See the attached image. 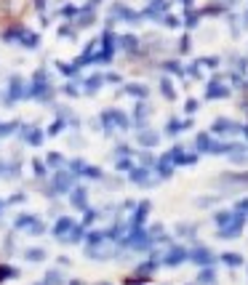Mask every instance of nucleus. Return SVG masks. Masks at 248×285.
Here are the masks:
<instances>
[{
	"label": "nucleus",
	"mask_w": 248,
	"mask_h": 285,
	"mask_svg": "<svg viewBox=\"0 0 248 285\" xmlns=\"http://www.w3.org/2000/svg\"><path fill=\"white\" fill-rule=\"evenodd\" d=\"M14 232H27V235H32V237H40V235L48 232V224H46L43 216L30 213V210H21V213L14 219Z\"/></svg>",
	"instance_id": "obj_1"
},
{
	"label": "nucleus",
	"mask_w": 248,
	"mask_h": 285,
	"mask_svg": "<svg viewBox=\"0 0 248 285\" xmlns=\"http://www.w3.org/2000/svg\"><path fill=\"white\" fill-rule=\"evenodd\" d=\"M24 94H27V80L21 75H11L8 83H5V91L0 94L5 107H14L16 101H24Z\"/></svg>",
	"instance_id": "obj_2"
},
{
	"label": "nucleus",
	"mask_w": 248,
	"mask_h": 285,
	"mask_svg": "<svg viewBox=\"0 0 248 285\" xmlns=\"http://www.w3.org/2000/svg\"><path fill=\"white\" fill-rule=\"evenodd\" d=\"M16 136H19V141L27 147H40L43 141H46V128H40L38 123H21L19 131H16Z\"/></svg>",
	"instance_id": "obj_3"
},
{
	"label": "nucleus",
	"mask_w": 248,
	"mask_h": 285,
	"mask_svg": "<svg viewBox=\"0 0 248 285\" xmlns=\"http://www.w3.org/2000/svg\"><path fill=\"white\" fill-rule=\"evenodd\" d=\"M67 168H70L77 179H94V181L104 179V171L96 168V165H91V163H86L83 157H72V160H67Z\"/></svg>",
	"instance_id": "obj_4"
},
{
	"label": "nucleus",
	"mask_w": 248,
	"mask_h": 285,
	"mask_svg": "<svg viewBox=\"0 0 248 285\" xmlns=\"http://www.w3.org/2000/svg\"><path fill=\"white\" fill-rule=\"evenodd\" d=\"M51 184H54L56 195H70V190L77 184V176L72 173L70 168H61V171H54V176H51Z\"/></svg>",
	"instance_id": "obj_5"
},
{
	"label": "nucleus",
	"mask_w": 248,
	"mask_h": 285,
	"mask_svg": "<svg viewBox=\"0 0 248 285\" xmlns=\"http://www.w3.org/2000/svg\"><path fill=\"white\" fill-rule=\"evenodd\" d=\"M67 200H70V205L75 210H88V187H80V184H75L70 190V195H67Z\"/></svg>",
	"instance_id": "obj_6"
},
{
	"label": "nucleus",
	"mask_w": 248,
	"mask_h": 285,
	"mask_svg": "<svg viewBox=\"0 0 248 285\" xmlns=\"http://www.w3.org/2000/svg\"><path fill=\"white\" fill-rule=\"evenodd\" d=\"M75 224H77V221L72 219V216H64V213H61L59 219L54 221V227H51L48 232H51V235L56 237V240H61V237H67V235H70L72 229H75Z\"/></svg>",
	"instance_id": "obj_7"
},
{
	"label": "nucleus",
	"mask_w": 248,
	"mask_h": 285,
	"mask_svg": "<svg viewBox=\"0 0 248 285\" xmlns=\"http://www.w3.org/2000/svg\"><path fill=\"white\" fill-rule=\"evenodd\" d=\"M51 110L56 112V117H59V120H64V123H67V128H70V131H77V128L83 125V120H80V117H77L75 112L70 110V107H64V104H54Z\"/></svg>",
	"instance_id": "obj_8"
},
{
	"label": "nucleus",
	"mask_w": 248,
	"mask_h": 285,
	"mask_svg": "<svg viewBox=\"0 0 248 285\" xmlns=\"http://www.w3.org/2000/svg\"><path fill=\"white\" fill-rule=\"evenodd\" d=\"M104 85V75L99 72H91V75H83L80 77V88H83V96H94L96 91Z\"/></svg>",
	"instance_id": "obj_9"
},
{
	"label": "nucleus",
	"mask_w": 248,
	"mask_h": 285,
	"mask_svg": "<svg viewBox=\"0 0 248 285\" xmlns=\"http://www.w3.org/2000/svg\"><path fill=\"white\" fill-rule=\"evenodd\" d=\"M56 70H59V75L64 77V80H80V67L75 64V61H56Z\"/></svg>",
	"instance_id": "obj_10"
},
{
	"label": "nucleus",
	"mask_w": 248,
	"mask_h": 285,
	"mask_svg": "<svg viewBox=\"0 0 248 285\" xmlns=\"http://www.w3.org/2000/svg\"><path fill=\"white\" fill-rule=\"evenodd\" d=\"M19 45H21V48H27V51H35V48H40V35H38V32H32V30H27V27H21Z\"/></svg>",
	"instance_id": "obj_11"
},
{
	"label": "nucleus",
	"mask_w": 248,
	"mask_h": 285,
	"mask_svg": "<svg viewBox=\"0 0 248 285\" xmlns=\"http://www.w3.org/2000/svg\"><path fill=\"white\" fill-rule=\"evenodd\" d=\"M94 21H96V16H94V5H83L80 14L75 16V21H72V24H75L77 30H86V27H91Z\"/></svg>",
	"instance_id": "obj_12"
},
{
	"label": "nucleus",
	"mask_w": 248,
	"mask_h": 285,
	"mask_svg": "<svg viewBox=\"0 0 248 285\" xmlns=\"http://www.w3.org/2000/svg\"><path fill=\"white\" fill-rule=\"evenodd\" d=\"M21 256H24V261H30V264H40V261L48 259V250L40 248V245H32V248L21 250Z\"/></svg>",
	"instance_id": "obj_13"
},
{
	"label": "nucleus",
	"mask_w": 248,
	"mask_h": 285,
	"mask_svg": "<svg viewBox=\"0 0 248 285\" xmlns=\"http://www.w3.org/2000/svg\"><path fill=\"white\" fill-rule=\"evenodd\" d=\"M19 176H21V163H19V160L3 163V168H0V179H5V181H16Z\"/></svg>",
	"instance_id": "obj_14"
},
{
	"label": "nucleus",
	"mask_w": 248,
	"mask_h": 285,
	"mask_svg": "<svg viewBox=\"0 0 248 285\" xmlns=\"http://www.w3.org/2000/svg\"><path fill=\"white\" fill-rule=\"evenodd\" d=\"M56 91H59L61 96H70V99H80V96H83L80 80H64V83L59 85V88H56Z\"/></svg>",
	"instance_id": "obj_15"
},
{
	"label": "nucleus",
	"mask_w": 248,
	"mask_h": 285,
	"mask_svg": "<svg viewBox=\"0 0 248 285\" xmlns=\"http://www.w3.org/2000/svg\"><path fill=\"white\" fill-rule=\"evenodd\" d=\"M83 237H86V227H83L80 221H77L75 229H72L67 237H61L59 243H61V245H77V243H83Z\"/></svg>",
	"instance_id": "obj_16"
},
{
	"label": "nucleus",
	"mask_w": 248,
	"mask_h": 285,
	"mask_svg": "<svg viewBox=\"0 0 248 285\" xmlns=\"http://www.w3.org/2000/svg\"><path fill=\"white\" fill-rule=\"evenodd\" d=\"M43 160H46V165H48L51 171H61V168H67V157L61 155V152H48Z\"/></svg>",
	"instance_id": "obj_17"
},
{
	"label": "nucleus",
	"mask_w": 248,
	"mask_h": 285,
	"mask_svg": "<svg viewBox=\"0 0 248 285\" xmlns=\"http://www.w3.org/2000/svg\"><path fill=\"white\" fill-rule=\"evenodd\" d=\"M30 165H32V173H35V179H38V181L46 179V176L51 173V168L46 165V160H43V157H32Z\"/></svg>",
	"instance_id": "obj_18"
},
{
	"label": "nucleus",
	"mask_w": 248,
	"mask_h": 285,
	"mask_svg": "<svg viewBox=\"0 0 248 285\" xmlns=\"http://www.w3.org/2000/svg\"><path fill=\"white\" fill-rule=\"evenodd\" d=\"M43 283L46 285H67V277H64V272L56 266V269H48L46 275H43Z\"/></svg>",
	"instance_id": "obj_19"
},
{
	"label": "nucleus",
	"mask_w": 248,
	"mask_h": 285,
	"mask_svg": "<svg viewBox=\"0 0 248 285\" xmlns=\"http://www.w3.org/2000/svg\"><path fill=\"white\" fill-rule=\"evenodd\" d=\"M19 35H21V24H11L3 30V35H0V40L3 43H19Z\"/></svg>",
	"instance_id": "obj_20"
},
{
	"label": "nucleus",
	"mask_w": 248,
	"mask_h": 285,
	"mask_svg": "<svg viewBox=\"0 0 248 285\" xmlns=\"http://www.w3.org/2000/svg\"><path fill=\"white\" fill-rule=\"evenodd\" d=\"M19 125H21V120H19V117H14V120H5V123H0V139H5V136H14L16 131H19Z\"/></svg>",
	"instance_id": "obj_21"
},
{
	"label": "nucleus",
	"mask_w": 248,
	"mask_h": 285,
	"mask_svg": "<svg viewBox=\"0 0 248 285\" xmlns=\"http://www.w3.org/2000/svg\"><path fill=\"white\" fill-rule=\"evenodd\" d=\"M21 272L16 269V266H11V264H0V283H8V280H16Z\"/></svg>",
	"instance_id": "obj_22"
},
{
	"label": "nucleus",
	"mask_w": 248,
	"mask_h": 285,
	"mask_svg": "<svg viewBox=\"0 0 248 285\" xmlns=\"http://www.w3.org/2000/svg\"><path fill=\"white\" fill-rule=\"evenodd\" d=\"M77 14H80V8H77V5H61V8H59V16H61V19H64V21H75V16Z\"/></svg>",
	"instance_id": "obj_23"
},
{
	"label": "nucleus",
	"mask_w": 248,
	"mask_h": 285,
	"mask_svg": "<svg viewBox=\"0 0 248 285\" xmlns=\"http://www.w3.org/2000/svg\"><path fill=\"white\" fill-rule=\"evenodd\" d=\"M99 213H101V210H96V208H88V210H83V219H80V224L86 227V229H91V224L99 219Z\"/></svg>",
	"instance_id": "obj_24"
},
{
	"label": "nucleus",
	"mask_w": 248,
	"mask_h": 285,
	"mask_svg": "<svg viewBox=\"0 0 248 285\" xmlns=\"http://www.w3.org/2000/svg\"><path fill=\"white\" fill-rule=\"evenodd\" d=\"M184 259H187V253H184L182 248H171V253L166 256V264H171V266H173V264H182Z\"/></svg>",
	"instance_id": "obj_25"
},
{
	"label": "nucleus",
	"mask_w": 248,
	"mask_h": 285,
	"mask_svg": "<svg viewBox=\"0 0 248 285\" xmlns=\"http://www.w3.org/2000/svg\"><path fill=\"white\" fill-rule=\"evenodd\" d=\"M64 131H67V123H64V120H59V117H56V120L51 123L48 128H46V136H61V133H64Z\"/></svg>",
	"instance_id": "obj_26"
},
{
	"label": "nucleus",
	"mask_w": 248,
	"mask_h": 285,
	"mask_svg": "<svg viewBox=\"0 0 248 285\" xmlns=\"http://www.w3.org/2000/svg\"><path fill=\"white\" fill-rule=\"evenodd\" d=\"M75 35H77V27L75 24H61L59 27V38H61V40H75Z\"/></svg>",
	"instance_id": "obj_27"
},
{
	"label": "nucleus",
	"mask_w": 248,
	"mask_h": 285,
	"mask_svg": "<svg viewBox=\"0 0 248 285\" xmlns=\"http://www.w3.org/2000/svg\"><path fill=\"white\" fill-rule=\"evenodd\" d=\"M27 200V195H24V192H14V195H8V197H5V208H8V205H19V203H24Z\"/></svg>",
	"instance_id": "obj_28"
},
{
	"label": "nucleus",
	"mask_w": 248,
	"mask_h": 285,
	"mask_svg": "<svg viewBox=\"0 0 248 285\" xmlns=\"http://www.w3.org/2000/svg\"><path fill=\"white\" fill-rule=\"evenodd\" d=\"M192 261H198V264H208V261H211V253H208L206 248H198L192 253Z\"/></svg>",
	"instance_id": "obj_29"
},
{
	"label": "nucleus",
	"mask_w": 248,
	"mask_h": 285,
	"mask_svg": "<svg viewBox=\"0 0 248 285\" xmlns=\"http://www.w3.org/2000/svg\"><path fill=\"white\" fill-rule=\"evenodd\" d=\"M147 208H150L147 203H142V205H139V210L134 213V227H139V224H142V219L147 216Z\"/></svg>",
	"instance_id": "obj_30"
},
{
	"label": "nucleus",
	"mask_w": 248,
	"mask_h": 285,
	"mask_svg": "<svg viewBox=\"0 0 248 285\" xmlns=\"http://www.w3.org/2000/svg\"><path fill=\"white\" fill-rule=\"evenodd\" d=\"M126 91H128V94H134V96H144V94H147V91H144L142 85H128Z\"/></svg>",
	"instance_id": "obj_31"
},
{
	"label": "nucleus",
	"mask_w": 248,
	"mask_h": 285,
	"mask_svg": "<svg viewBox=\"0 0 248 285\" xmlns=\"http://www.w3.org/2000/svg\"><path fill=\"white\" fill-rule=\"evenodd\" d=\"M104 83H120V75H115V72H107V75H104Z\"/></svg>",
	"instance_id": "obj_32"
},
{
	"label": "nucleus",
	"mask_w": 248,
	"mask_h": 285,
	"mask_svg": "<svg viewBox=\"0 0 248 285\" xmlns=\"http://www.w3.org/2000/svg\"><path fill=\"white\" fill-rule=\"evenodd\" d=\"M213 280V275H211V269H206V272H203V275L198 277V283H211Z\"/></svg>",
	"instance_id": "obj_33"
},
{
	"label": "nucleus",
	"mask_w": 248,
	"mask_h": 285,
	"mask_svg": "<svg viewBox=\"0 0 248 285\" xmlns=\"http://www.w3.org/2000/svg\"><path fill=\"white\" fill-rule=\"evenodd\" d=\"M224 261H227L229 266H238L240 264V256H224Z\"/></svg>",
	"instance_id": "obj_34"
},
{
	"label": "nucleus",
	"mask_w": 248,
	"mask_h": 285,
	"mask_svg": "<svg viewBox=\"0 0 248 285\" xmlns=\"http://www.w3.org/2000/svg\"><path fill=\"white\" fill-rule=\"evenodd\" d=\"M56 261H59V269H61V266H70V264H72V261H70V256H59Z\"/></svg>",
	"instance_id": "obj_35"
},
{
	"label": "nucleus",
	"mask_w": 248,
	"mask_h": 285,
	"mask_svg": "<svg viewBox=\"0 0 248 285\" xmlns=\"http://www.w3.org/2000/svg\"><path fill=\"white\" fill-rule=\"evenodd\" d=\"M128 152H131V150H128V147H123V144H120V147H115V155H120V157H123V155H128Z\"/></svg>",
	"instance_id": "obj_36"
},
{
	"label": "nucleus",
	"mask_w": 248,
	"mask_h": 285,
	"mask_svg": "<svg viewBox=\"0 0 248 285\" xmlns=\"http://www.w3.org/2000/svg\"><path fill=\"white\" fill-rule=\"evenodd\" d=\"M128 168H131V160H120L117 163V171H128Z\"/></svg>",
	"instance_id": "obj_37"
},
{
	"label": "nucleus",
	"mask_w": 248,
	"mask_h": 285,
	"mask_svg": "<svg viewBox=\"0 0 248 285\" xmlns=\"http://www.w3.org/2000/svg\"><path fill=\"white\" fill-rule=\"evenodd\" d=\"M142 141H144V144H150V141H155V133H142Z\"/></svg>",
	"instance_id": "obj_38"
},
{
	"label": "nucleus",
	"mask_w": 248,
	"mask_h": 285,
	"mask_svg": "<svg viewBox=\"0 0 248 285\" xmlns=\"http://www.w3.org/2000/svg\"><path fill=\"white\" fill-rule=\"evenodd\" d=\"M35 8L38 11H46V0H35Z\"/></svg>",
	"instance_id": "obj_39"
},
{
	"label": "nucleus",
	"mask_w": 248,
	"mask_h": 285,
	"mask_svg": "<svg viewBox=\"0 0 248 285\" xmlns=\"http://www.w3.org/2000/svg\"><path fill=\"white\" fill-rule=\"evenodd\" d=\"M67 285H83V280H70Z\"/></svg>",
	"instance_id": "obj_40"
},
{
	"label": "nucleus",
	"mask_w": 248,
	"mask_h": 285,
	"mask_svg": "<svg viewBox=\"0 0 248 285\" xmlns=\"http://www.w3.org/2000/svg\"><path fill=\"white\" fill-rule=\"evenodd\" d=\"M3 210H5V200H0V216H3Z\"/></svg>",
	"instance_id": "obj_41"
},
{
	"label": "nucleus",
	"mask_w": 248,
	"mask_h": 285,
	"mask_svg": "<svg viewBox=\"0 0 248 285\" xmlns=\"http://www.w3.org/2000/svg\"><path fill=\"white\" fill-rule=\"evenodd\" d=\"M35 285H46V283H43V280H38V283H35Z\"/></svg>",
	"instance_id": "obj_42"
}]
</instances>
